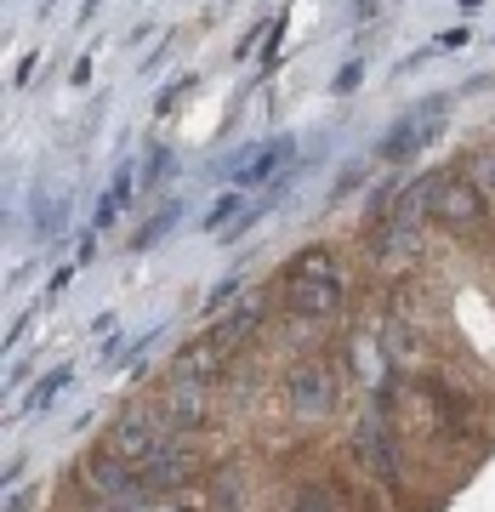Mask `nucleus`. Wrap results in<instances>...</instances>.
<instances>
[{
  "label": "nucleus",
  "instance_id": "nucleus-23",
  "mask_svg": "<svg viewBox=\"0 0 495 512\" xmlns=\"http://www.w3.org/2000/svg\"><path fill=\"white\" fill-rule=\"evenodd\" d=\"M29 501H35V490H12V501H6V512H29Z\"/></svg>",
  "mask_w": 495,
  "mask_h": 512
},
{
  "label": "nucleus",
  "instance_id": "nucleus-7",
  "mask_svg": "<svg viewBox=\"0 0 495 512\" xmlns=\"http://www.w3.org/2000/svg\"><path fill=\"white\" fill-rule=\"evenodd\" d=\"M353 450H359V461H365L370 478L399 484V444H393V433H387L382 416H365L359 427H353Z\"/></svg>",
  "mask_w": 495,
  "mask_h": 512
},
{
  "label": "nucleus",
  "instance_id": "nucleus-20",
  "mask_svg": "<svg viewBox=\"0 0 495 512\" xmlns=\"http://www.w3.org/2000/svg\"><path fill=\"white\" fill-rule=\"evenodd\" d=\"M234 291H239V279H222L217 291H211V302H205V308H211V313H222V302H228Z\"/></svg>",
  "mask_w": 495,
  "mask_h": 512
},
{
  "label": "nucleus",
  "instance_id": "nucleus-3",
  "mask_svg": "<svg viewBox=\"0 0 495 512\" xmlns=\"http://www.w3.org/2000/svg\"><path fill=\"white\" fill-rule=\"evenodd\" d=\"M427 217L444 228H478L484 222V188L467 177H427Z\"/></svg>",
  "mask_w": 495,
  "mask_h": 512
},
{
  "label": "nucleus",
  "instance_id": "nucleus-19",
  "mask_svg": "<svg viewBox=\"0 0 495 512\" xmlns=\"http://www.w3.org/2000/svg\"><path fill=\"white\" fill-rule=\"evenodd\" d=\"M165 171H171V154H165V148H160V154L148 160V171H143V188H154V183H160V177H165Z\"/></svg>",
  "mask_w": 495,
  "mask_h": 512
},
{
  "label": "nucleus",
  "instance_id": "nucleus-5",
  "mask_svg": "<svg viewBox=\"0 0 495 512\" xmlns=\"http://www.w3.org/2000/svg\"><path fill=\"white\" fill-rule=\"evenodd\" d=\"M165 439H171V433L160 427L154 410H126V416L109 427V450H114V456H126V461H137V467H143Z\"/></svg>",
  "mask_w": 495,
  "mask_h": 512
},
{
  "label": "nucleus",
  "instance_id": "nucleus-12",
  "mask_svg": "<svg viewBox=\"0 0 495 512\" xmlns=\"http://www.w3.org/2000/svg\"><path fill=\"white\" fill-rule=\"evenodd\" d=\"M257 319H262V296H245V302H239L234 313H228V319H222L217 330H211V336H217L222 348L234 353L239 342H251V330H257Z\"/></svg>",
  "mask_w": 495,
  "mask_h": 512
},
{
  "label": "nucleus",
  "instance_id": "nucleus-10",
  "mask_svg": "<svg viewBox=\"0 0 495 512\" xmlns=\"http://www.w3.org/2000/svg\"><path fill=\"white\" fill-rule=\"evenodd\" d=\"M137 473L148 478V484H154V490H165V495H177L188 484V478H194V461H188V450H177V444L165 439L160 450H154V456L143 461V467H137Z\"/></svg>",
  "mask_w": 495,
  "mask_h": 512
},
{
  "label": "nucleus",
  "instance_id": "nucleus-16",
  "mask_svg": "<svg viewBox=\"0 0 495 512\" xmlns=\"http://www.w3.org/2000/svg\"><path fill=\"white\" fill-rule=\"evenodd\" d=\"M69 376H74L69 365H63V370H52V376H46V382H40L35 393H29V404H23V410H29V416H40V410H46V404H52L57 393H63V387H69Z\"/></svg>",
  "mask_w": 495,
  "mask_h": 512
},
{
  "label": "nucleus",
  "instance_id": "nucleus-14",
  "mask_svg": "<svg viewBox=\"0 0 495 512\" xmlns=\"http://www.w3.org/2000/svg\"><path fill=\"white\" fill-rule=\"evenodd\" d=\"M239 501H245V478H239V467H222V473L211 478L205 512H239Z\"/></svg>",
  "mask_w": 495,
  "mask_h": 512
},
{
  "label": "nucleus",
  "instance_id": "nucleus-11",
  "mask_svg": "<svg viewBox=\"0 0 495 512\" xmlns=\"http://www.w3.org/2000/svg\"><path fill=\"white\" fill-rule=\"evenodd\" d=\"M222 359H228V348H222L217 336H200V342H188V348L177 353L171 382H211V376L222 370Z\"/></svg>",
  "mask_w": 495,
  "mask_h": 512
},
{
  "label": "nucleus",
  "instance_id": "nucleus-18",
  "mask_svg": "<svg viewBox=\"0 0 495 512\" xmlns=\"http://www.w3.org/2000/svg\"><path fill=\"white\" fill-rule=\"evenodd\" d=\"M171 222H177V205H165V211H160V217H154V222H148V228H143V234H137V245H154V239H160V234H165V228H171Z\"/></svg>",
  "mask_w": 495,
  "mask_h": 512
},
{
  "label": "nucleus",
  "instance_id": "nucleus-22",
  "mask_svg": "<svg viewBox=\"0 0 495 512\" xmlns=\"http://www.w3.org/2000/svg\"><path fill=\"white\" fill-rule=\"evenodd\" d=\"M359 74H365V69H359V63H348V69L336 74V92H348V86H359Z\"/></svg>",
  "mask_w": 495,
  "mask_h": 512
},
{
  "label": "nucleus",
  "instance_id": "nucleus-1",
  "mask_svg": "<svg viewBox=\"0 0 495 512\" xmlns=\"http://www.w3.org/2000/svg\"><path fill=\"white\" fill-rule=\"evenodd\" d=\"M285 308L296 319H330L342 308V268H336V256L330 251L296 256L291 274H285Z\"/></svg>",
  "mask_w": 495,
  "mask_h": 512
},
{
  "label": "nucleus",
  "instance_id": "nucleus-21",
  "mask_svg": "<svg viewBox=\"0 0 495 512\" xmlns=\"http://www.w3.org/2000/svg\"><path fill=\"white\" fill-rule=\"evenodd\" d=\"M473 171L484 177V183H495V148H484V154H478V160H473Z\"/></svg>",
  "mask_w": 495,
  "mask_h": 512
},
{
  "label": "nucleus",
  "instance_id": "nucleus-17",
  "mask_svg": "<svg viewBox=\"0 0 495 512\" xmlns=\"http://www.w3.org/2000/svg\"><path fill=\"white\" fill-rule=\"evenodd\" d=\"M285 512H336V501H330V490H319V484H302V490H291Z\"/></svg>",
  "mask_w": 495,
  "mask_h": 512
},
{
  "label": "nucleus",
  "instance_id": "nucleus-15",
  "mask_svg": "<svg viewBox=\"0 0 495 512\" xmlns=\"http://www.w3.org/2000/svg\"><path fill=\"white\" fill-rule=\"evenodd\" d=\"M137 188H143V183H137L131 171H120V177H114V188H109V200L97 205V228H109V222L120 217V205H126L131 194H137Z\"/></svg>",
  "mask_w": 495,
  "mask_h": 512
},
{
  "label": "nucleus",
  "instance_id": "nucleus-9",
  "mask_svg": "<svg viewBox=\"0 0 495 512\" xmlns=\"http://www.w3.org/2000/svg\"><path fill=\"white\" fill-rule=\"evenodd\" d=\"M205 393H211V382H171V393H165V404L154 410L160 416L165 433H177V427H200L205 421Z\"/></svg>",
  "mask_w": 495,
  "mask_h": 512
},
{
  "label": "nucleus",
  "instance_id": "nucleus-4",
  "mask_svg": "<svg viewBox=\"0 0 495 512\" xmlns=\"http://www.w3.org/2000/svg\"><path fill=\"white\" fill-rule=\"evenodd\" d=\"M330 404H336V387H330L325 365H296L291 376H285V410H291L296 421L330 416Z\"/></svg>",
  "mask_w": 495,
  "mask_h": 512
},
{
  "label": "nucleus",
  "instance_id": "nucleus-8",
  "mask_svg": "<svg viewBox=\"0 0 495 512\" xmlns=\"http://www.w3.org/2000/svg\"><path fill=\"white\" fill-rule=\"evenodd\" d=\"M80 478H86V490H92V501H114V495H126L131 484H137V461L114 456V450H97L86 467H80Z\"/></svg>",
  "mask_w": 495,
  "mask_h": 512
},
{
  "label": "nucleus",
  "instance_id": "nucleus-13",
  "mask_svg": "<svg viewBox=\"0 0 495 512\" xmlns=\"http://www.w3.org/2000/svg\"><path fill=\"white\" fill-rule=\"evenodd\" d=\"M291 154H296V143H291V137H274V143L262 148V154H257L251 165H239V171H234V183L245 188V183H257V177H274L279 165L291 160Z\"/></svg>",
  "mask_w": 495,
  "mask_h": 512
},
{
  "label": "nucleus",
  "instance_id": "nucleus-2",
  "mask_svg": "<svg viewBox=\"0 0 495 512\" xmlns=\"http://www.w3.org/2000/svg\"><path fill=\"white\" fill-rule=\"evenodd\" d=\"M422 211H427V183H416L387 217H376L370 256H376L382 268H399L404 256H416V245H422V234H416V228H422Z\"/></svg>",
  "mask_w": 495,
  "mask_h": 512
},
{
  "label": "nucleus",
  "instance_id": "nucleus-6",
  "mask_svg": "<svg viewBox=\"0 0 495 512\" xmlns=\"http://www.w3.org/2000/svg\"><path fill=\"white\" fill-rule=\"evenodd\" d=\"M444 109H450V97H433V103H422V109H410L399 126L382 137V160H410V154H416L433 131H439Z\"/></svg>",
  "mask_w": 495,
  "mask_h": 512
}]
</instances>
